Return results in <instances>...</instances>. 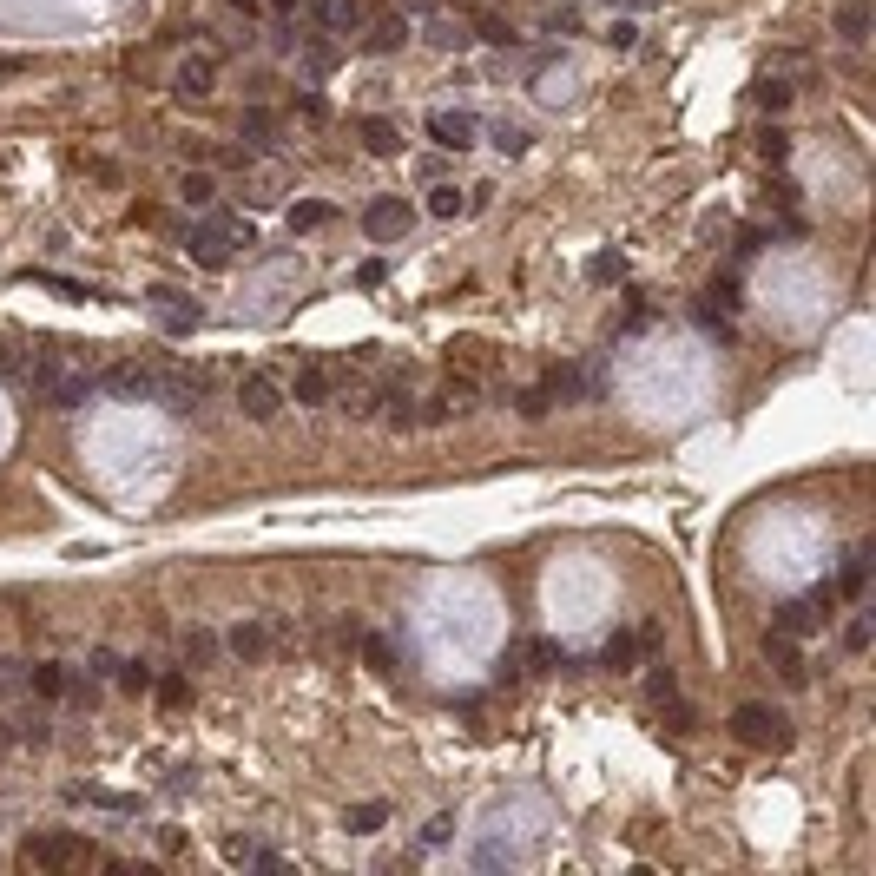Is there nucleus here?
Listing matches in <instances>:
<instances>
[{"mask_svg": "<svg viewBox=\"0 0 876 876\" xmlns=\"http://www.w3.org/2000/svg\"><path fill=\"white\" fill-rule=\"evenodd\" d=\"M152 317L185 336V330H198V303H178V290H152Z\"/></svg>", "mask_w": 876, "mask_h": 876, "instance_id": "obj_14", "label": "nucleus"}, {"mask_svg": "<svg viewBox=\"0 0 876 876\" xmlns=\"http://www.w3.org/2000/svg\"><path fill=\"white\" fill-rule=\"evenodd\" d=\"M20 73H27V60H20V53H0V80H20Z\"/></svg>", "mask_w": 876, "mask_h": 876, "instance_id": "obj_40", "label": "nucleus"}, {"mask_svg": "<svg viewBox=\"0 0 876 876\" xmlns=\"http://www.w3.org/2000/svg\"><path fill=\"white\" fill-rule=\"evenodd\" d=\"M211 80H218V60H211V53H192V60H185V66H178V93H185V99H205L211 93Z\"/></svg>", "mask_w": 876, "mask_h": 876, "instance_id": "obj_15", "label": "nucleus"}, {"mask_svg": "<svg viewBox=\"0 0 876 876\" xmlns=\"http://www.w3.org/2000/svg\"><path fill=\"white\" fill-rule=\"evenodd\" d=\"M363 659L376 672H396V653H389V639H376V633H363Z\"/></svg>", "mask_w": 876, "mask_h": 876, "instance_id": "obj_31", "label": "nucleus"}, {"mask_svg": "<svg viewBox=\"0 0 876 876\" xmlns=\"http://www.w3.org/2000/svg\"><path fill=\"white\" fill-rule=\"evenodd\" d=\"M863 587H870V547H857V554L844 560V580H837V593H850V600H857Z\"/></svg>", "mask_w": 876, "mask_h": 876, "instance_id": "obj_24", "label": "nucleus"}, {"mask_svg": "<svg viewBox=\"0 0 876 876\" xmlns=\"http://www.w3.org/2000/svg\"><path fill=\"white\" fill-rule=\"evenodd\" d=\"M521 659H534L527 672H560V666H567V653H560L554 639H527V646H521Z\"/></svg>", "mask_w": 876, "mask_h": 876, "instance_id": "obj_25", "label": "nucleus"}, {"mask_svg": "<svg viewBox=\"0 0 876 876\" xmlns=\"http://www.w3.org/2000/svg\"><path fill=\"white\" fill-rule=\"evenodd\" d=\"M20 863L27 870H86V863H106V850L73 837V830H40V837L20 844Z\"/></svg>", "mask_w": 876, "mask_h": 876, "instance_id": "obj_2", "label": "nucleus"}, {"mask_svg": "<svg viewBox=\"0 0 876 876\" xmlns=\"http://www.w3.org/2000/svg\"><path fill=\"white\" fill-rule=\"evenodd\" d=\"M244 139H251L257 152H271V145H277V119L264 106H251V112H244Z\"/></svg>", "mask_w": 876, "mask_h": 876, "instance_id": "obj_22", "label": "nucleus"}, {"mask_svg": "<svg viewBox=\"0 0 876 876\" xmlns=\"http://www.w3.org/2000/svg\"><path fill=\"white\" fill-rule=\"evenodd\" d=\"M317 27L356 33V27H363V0H317Z\"/></svg>", "mask_w": 876, "mask_h": 876, "instance_id": "obj_16", "label": "nucleus"}, {"mask_svg": "<svg viewBox=\"0 0 876 876\" xmlns=\"http://www.w3.org/2000/svg\"><path fill=\"white\" fill-rule=\"evenodd\" d=\"M336 389H343V363L317 356V363H303L297 376L284 383V396L297 402V409H323V402H336Z\"/></svg>", "mask_w": 876, "mask_h": 876, "instance_id": "obj_5", "label": "nucleus"}, {"mask_svg": "<svg viewBox=\"0 0 876 876\" xmlns=\"http://www.w3.org/2000/svg\"><path fill=\"white\" fill-rule=\"evenodd\" d=\"M817 626V600H791V606H778V626L771 633H791V639H804Z\"/></svg>", "mask_w": 876, "mask_h": 876, "instance_id": "obj_19", "label": "nucleus"}, {"mask_svg": "<svg viewBox=\"0 0 876 876\" xmlns=\"http://www.w3.org/2000/svg\"><path fill=\"white\" fill-rule=\"evenodd\" d=\"M231 7H244V14H257V7H264V0H231Z\"/></svg>", "mask_w": 876, "mask_h": 876, "instance_id": "obj_41", "label": "nucleus"}, {"mask_svg": "<svg viewBox=\"0 0 876 876\" xmlns=\"http://www.w3.org/2000/svg\"><path fill=\"white\" fill-rule=\"evenodd\" d=\"M494 145H501V152H521L527 132H521V126H501V132H494Z\"/></svg>", "mask_w": 876, "mask_h": 876, "instance_id": "obj_39", "label": "nucleus"}, {"mask_svg": "<svg viewBox=\"0 0 876 876\" xmlns=\"http://www.w3.org/2000/svg\"><path fill=\"white\" fill-rule=\"evenodd\" d=\"M429 139L442 152H468L475 145V112H429Z\"/></svg>", "mask_w": 876, "mask_h": 876, "instance_id": "obj_12", "label": "nucleus"}, {"mask_svg": "<svg viewBox=\"0 0 876 876\" xmlns=\"http://www.w3.org/2000/svg\"><path fill=\"white\" fill-rule=\"evenodd\" d=\"M27 277H33V284H47V290H60V297H73V303H86V297H93L86 284H73V277H60V271H27Z\"/></svg>", "mask_w": 876, "mask_h": 876, "instance_id": "obj_28", "label": "nucleus"}, {"mask_svg": "<svg viewBox=\"0 0 876 876\" xmlns=\"http://www.w3.org/2000/svg\"><path fill=\"white\" fill-rule=\"evenodd\" d=\"M646 692H653V699H672V692H679V679H672V666H659L653 679H646Z\"/></svg>", "mask_w": 876, "mask_h": 876, "instance_id": "obj_38", "label": "nucleus"}, {"mask_svg": "<svg viewBox=\"0 0 876 876\" xmlns=\"http://www.w3.org/2000/svg\"><path fill=\"white\" fill-rule=\"evenodd\" d=\"M27 679H33V692H47V699H60L66 685H73V679H66V672H60V666H33V672H27Z\"/></svg>", "mask_w": 876, "mask_h": 876, "instance_id": "obj_30", "label": "nucleus"}, {"mask_svg": "<svg viewBox=\"0 0 876 876\" xmlns=\"http://www.w3.org/2000/svg\"><path fill=\"white\" fill-rule=\"evenodd\" d=\"M751 99H758L765 112H778L784 99H791V86H784V80H758V86H751Z\"/></svg>", "mask_w": 876, "mask_h": 876, "instance_id": "obj_32", "label": "nucleus"}, {"mask_svg": "<svg viewBox=\"0 0 876 876\" xmlns=\"http://www.w3.org/2000/svg\"><path fill=\"white\" fill-rule=\"evenodd\" d=\"M264 7H277V14H290V7H297V0H264Z\"/></svg>", "mask_w": 876, "mask_h": 876, "instance_id": "obj_42", "label": "nucleus"}, {"mask_svg": "<svg viewBox=\"0 0 876 876\" xmlns=\"http://www.w3.org/2000/svg\"><path fill=\"white\" fill-rule=\"evenodd\" d=\"M119 685H126V692H152V666H145V659L119 666Z\"/></svg>", "mask_w": 876, "mask_h": 876, "instance_id": "obj_34", "label": "nucleus"}, {"mask_svg": "<svg viewBox=\"0 0 876 876\" xmlns=\"http://www.w3.org/2000/svg\"><path fill=\"white\" fill-rule=\"evenodd\" d=\"M14 376L47 402V409H86V396H93V376H86L60 343H27V350L14 356Z\"/></svg>", "mask_w": 876, "mask_h": 876, "instance_id": "obj_1", "label": "nucleus"}, {"mask_svg": "<svg viewBox=\"0 0 876 876\" xmlns=\"http://www.w3.org/2000/svg\"><path fill=\"white\" fill-rule=\"evenodd\" d=\"M844 646H850V653H870V620H850L844 626Z\"/></svg>", "mask_w": 876, "mask_h": 876, "instance_id": "obj_37", "label": "nucleus"}, {"mask_svg": "<svg viewBox=\"0 0 876 876\" xmlns=\"http://www.w3.org/2000/svg\"><path fill=\"white\" fill-rule=\"evenodd\" d=\"M732 738L745 751H791V718L771 705H738L732 712Z\"/></svg>", "mask_w": 876, "mask_h": 876, "instance_id": "obj_4", "label": "nucleus"}, {"mask_svg": "<svg viewBox=\"0 0 876 876\" xmlns=\"http://www.w3.org/2000/svg\"><path fill=\"white\" fill-rule=\"evenodd\" d=\"M231 244H251V231L231 224V218H211V224H198L192 238H185V251H192L205 271H224V264H231Z\"/></svg>", "mask_w": 876, "mask_h": 876, "instance_id": "obj_6", "label": "nucleus"}, {"mask_svg": "<svg viewBox=\"0 0 876 876\" xmlns=\"http://www.w3.org/2000/svg\"><path fill=\"white\" fill-rule=\"evenodd\" d=\"M284 402H290L284 396V376H271V369H251V376L238 383V409L251 415V422H271Z\"/></svg>", "mask_w": 876, "mask_h": 876, "instance_id": "obj_9", "label": "nucleus"}, {"mask_svg": "<svg viewBox=\"0 0 876 876\" xmlns=\"http://www.w3.org/2000/svg\"><path fill=\"white\" fill-rule=\"evenodd\" d=\"M653 646H659V626H620V633L600 646V666H606V672H633L639 659L653 653Z\"/></svg>", "mask_w": 876, "mask_h": 876, "instance_id": "obj_8", "label": "nucleus"}, {"mask_svg": "<svg viewBox=\"0 0 876 876\" xmlns=\"http://www.w3.org/2000/svg\"><path fill=\"white\" fill-rule=\"evenodd\" d=\"M284 633H290L284 620H244V626H231V639H224V646H231L244 666H264V659L284 646Z\"/></svg>", "mask_w": 876, "mask_h": 876, "instance_id": "obj_7", "label": "nucleus"}, {"mask_svg": "<svg viewBox=\"0 0 876 876\" xmlns=\"http://www.w3.org/2000/svg\"><path fill=\"white\" fill-rule=\"evenodd\" d=\"M185 659H192V666H205V659H218V633H205V626H192V633H185Z\"/></svg>", "mask_w": 876, "mask_h": 876, "instance_id": "obj_27", "label": "nucleus"}, {"mask_svg": "<svg viewBox=\"0 0 876 876\" xmlns=\"http://www.w3.org/2000/svg\"><path fill=\"white\" fill-rule=\"evenodd\" d=\"M402 40H409V27H402L396 14H383V20H376V27H369V40H363V47H369V53H396Z\"/></svg>", "mask_w": 876, "mask_h": 876, "instance_id": "obj_20", "label": "nucleus"}, {"mask_svg": "<svg viewBox=\"0 0 876 876\" xmlns=\"http://www.w3.org/2000/svg\"><path fill=\"white\" fill-rule=\"evenodd\" d=\"M870 7H863V0H850V7H837V33H844V40H870Z\"/></svg>", "mask_w": 876, "mask_h": 876, "instance_id": "obj_23", "label": "nucleus"}, {"mask_svg": "<svg viewBox=\"0 0 876 876\" xmlns=\"http://www.w3.org/2000/svg\"><path fill=\"white\" fill-rule=\"evenodd\" d=\"M303 66H310V73H330V66H336V47H330V40H310V47H303Z\"/></svg>", "mask_w": 876, "mask_h": 876, "instance_id": "obj_33", "label": "nucleus"}, {"mask_svg": "<svg viewBox=\"0 0 876 876\" xmlns=\"http://www.w3.org/2000/svg\"><path fill=\"white\" fill-rule=\"evenodd\" d=\"M356 132H363V152H369V159H396V152H402V132L389 126V119H363Z\"/></svg>", "mask_w": 876, "mask_h": 876, "instance_id": "obj_17", "label": "nucleus"}, {"mask_svg": "<svg viewBox=\"0 0 876 876\" xmlns=\"http://www.w3.org/2000/svg\"><path fill=\"white\" fill-rule=\"evenodd\" d=\"M178 198H185V205H211V198H218V185H211L205 172H185V185H178Z\"/></svg>", "mask_w": 876, "mask_h": 876, "instance_id": "obj_29", "label": "nucleus"}, {"mask_svg": "<svg viewBox=\"0 0 876 876\" xmlns=\"http://www.w3.org/2000/svg\"><path fill=\"white\" fill-rule=\"evenodd\" d=\"M383 824H389V804H356V811H343V830H356V837H376Z\"/></svg>", "mask_w": 876, "mask_h": 876, "instance_id": "obj_21", "label": "nucleus"}, {"mask_svg": "<svg viewBox=\"0 0 876 876\" xmlns=\"http://www.w3.org/2000/svg\"><path fill=\"white\" fill-rule=\"evenodd\" d=\"M99 389L119 402H152V356L145 363H112L106 376H99Z\"/></svg>", "mask_w": 876, "mask_h": 876, "instance_id": "obj_11", "label": "nucleus"}, {"mask_svg": "<svg viewBox=\"0 0 876 876\" xmlns=\"http://www.w3.org/2000/svg\"><path fill=\"white\" fill-rule=\"evenodd\" d=\"M659 705H666V725H672V732H692V725H699V718H692V705H679V699H659Z\"/></svg>", "mask_w": 876, "mask_h": 876, "instance_id": "obj_35", "label": "nucleus"}, {"mask_svg": "<svg viewBox=\"0 0 876 876\" xmlns=\"http://www.w3.org/2000/svg\"><path fill=\"white\" fill-rule=\"evenodd\" d=\"M336 211L323 205V198H310V205H290V231H317V224H330Z\"/></svg>", "mask_w": 876, "mask_h": 876, "instance_id": "obj_26", "label": "nucleus"}, {"mask_svg": "<svg viewBox=\"0 0 876 876\" xmlns=\"http://www.w3.org/2000/svg\"><path fill=\"white\" fill-rule=\"evenodd\" d=\"M765 659L784 672V685H811V672H804V653H797V639H791V633H771V639H765Z\"/></svg>", "mask_w": 876, "mask_h": 876, "instance_id": "obj_13", "label": "nucleus"}, {"mask_svg": "<svg viewBox=\"0 0 876 876\" xmlns=\"http://www.w3.org/2000/svg\"><path fill=\"white\" fill-rule=\"evenodd\" d=\"M409 224H415V205H409V198H376V205L363 211V231H369L376 244L409 238Z\"/></svg>", "mask_w": 876, "mask_h": 876, "instance_id": "obj_10", "label": "nucleus"}, {"mask_svg": "<svg viewBox=\"0 0 876 876\" xmlns=\"http://www.w3.org/2000/svg\"><path fill=\"white\" fill-rule=\"evenodd\" d=\"M205 396V369L172 363V356H152V402H165L172 415H192Z\"/></svg>", "mask_w": 876, "mask_h": 876, "instance_id": "obj_3", "label": "nucleus"}, {"mask_svg": "<svg viewBox=\"0 0 876 876\" xmlns=\"http://www.w3.org/2000/svg\"><path fill=\"white\" fill-rule=\"evenodd\" d=\"M429 211H435V218H462V192H448V185H442V192L429 198Z\"/></svg>", "mask_w": 876, "mask_h": 876, "instance_id": "obj_36", "label": "nucleus"}, {"mask_svg": "<svg viewBox=\"0 0 876 876\" xmlns=\"http://www.w3.org/2000/svg\"><path fill=\"white\" fill-rule=\"evenodd\" d=\"M475 396H481V383L462 369V376H448V383H442V396H435V402H442L448 415H468V409H475Z\"/></svg>", "mask_w": 876, "mask_h": 876, "instance_id": "obj_18", "label": "nucleus"}]
</instances>
